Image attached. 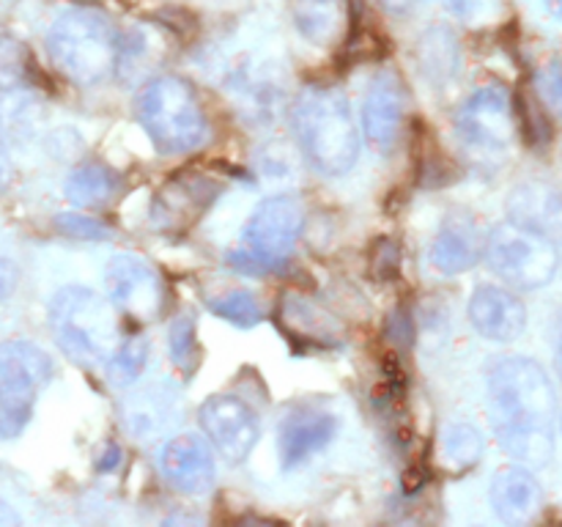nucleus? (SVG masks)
<instances>
[{
    "label": "nucleus",
    "instance_id": "1",
    "mask_svg": "<svg viewBox=\"0 0 562 527\" xmlns=\"http://www.w3.org/2000/svg\"><path fill=\"white\" fill-rule=\"evenodd\" d=\"M488 412L499 445L514 459L547 467L554 456L552 379L530 357H505L488 373Z\"/></svg>",
    "mask_w": 562,
    "mask_h": 527
},
{
    "label": "nucleus",
    "instance_id": "2",
    "mask_svg": "<svg viewBox=\"0 0 562 527\" xmlns=\"http://www.w3.org/2000/svg\"><path fill=\"white\" fill-rule=\"evenodd\" d=\"M291 126L307 162L324 176H344L360 157V132L338 88L307 86L291 110Z\"/></svg>",
    "mask_w": 562,
    "mask_h": 527
},
{
    "label": "nucleus",
    "instance_id": "3",
    "mask_svg": "<svg viewBox=\"0 0 562 527\" xmlns=\"http://www.w3.org/2000/svg\"><path fill=\"white\" fill-rule=\"evenodd\" d=\"M137 121L162 154H190L209 141V119L195 88L173 75L154 77L143 86Z\"/></svg>",
    "mask_w": 562,
    "mask_h": 527
},
{
    "label": "nucleus",
    "instance_id": "4",
    "mask_svg": "<svg viewBox=\"0 0 562 527\" xmlns=\"http://www.w3.org/2000/svg\"><path fill=\"white\" fill-rule=\"evenodd\" d=\"M49 329L55 344L80 366H102L119 346L110 302L86 285H66L49 302Z\"/></svg>",
    "mask_w": 562,
    "mask_h": 527
},
{
    "label": "nucleus",
    "instance_id": "5",
    "mask_svg": "<svg viewBox=\"0 0 562 527\" xmlns=\"http://www.w3.org/2000/svg\"><path fill=\"white\" fill-rule=\"evenodd\" d=\"M47 49L60 75L77 86H97L115 66L119 33L99 11L69 9L49 27Z\"/></svg>",
    "mask_w": 562,
    "mask_h": 527
},
{
    "label": "nucleus",
    "instance_id": "6",
    "mask_svg": "<svg viewBox=\"0 0 562 527\" xmlns=\"http://www.w3.org/2000/svg\"><path fill=\"white\" fill-rule=\"evenodd\" d=\"M302 223H305V214L294 195L267 198L247 220L241 231V247L228 253V264L250 274H263L280 267L294 250Z\"/></svg>",
    "mask_w": 562,
    "mask_h": 527
},
{
    "label": "nucleus",
    "instance_id": "7",
    "mask_svg": "<svg viewBox=\"0 0 562 527\" xmlns=\"http://www.w3.org/2000/svg\"><path fill=\"white\" fill-rule=\"evenodd\" d=\"M483 253L492 272L516 289H541L554 278L560 264L552 236L516 220L499 223L483 242Z\"/></svg>",
    "mask_w": 562,
    "mask_h": 527
},
{
    "label": "nucleus",
    "instance_id": "8",
    "mask_svg": "<svg viewBox=\"0 0 562 527\" xmlns=\"http://www.w3.org/2000/svg\"><path fill=\"white\" fill-rule=\"evenodd\" d=\"M53 379V360L31 340L0 344V434L16 437L33 417L38 393Z\"/></svg>",
    "mask_w": 562,
    "mask_h": 527
},
{
    "label": "nucleus",
    "instance_id": "9",
    "mask_svg": "<svg viewBox=\"0 0 562 527\" xmlns=\"http://www.w3.org/2000/svg\"><path fill=\"white\" fill-rule=\"evenodd\" d=\"M456 132L472 152H503L514 137V104L505 88L486 86L456 113Z\"/></svg>",
    "mask_w": 562,
    "mask_h": 527
},
{
    "label": "nucleus",
    "instance_id": "10",
    "mask_svg": "<svg viewBox=\"0 0 562 527\" xmlns=\"http://www.w3.org/2000/svg\"><path fill=\"white\" fill-rule=\"evenodd\" d=\"M104 291L126 316L154 318L165 305V285L157 269L135 253H119L104 269Z\"/></svg>",
    "mask_w": 562,
    "mask_h": 527
},
{
    "label": "nucleus",
    "instance_id": "11",
    "mask_svg": "<svg viewBox=\"0 0 562 527\" xmlns=\"http://www.w3.org/2000/svg\"><path fill=\"white\" fill-rule=\"evenodd\" d=\"M406 113H409V93H406L404 77L395 69H382L373 75L362 99V126L368 141L382 154L395 152L401 135H404Z\"/></svg>",
    "mask_w": 562,
    "mask_h": 527
},
{
    "label": "nucleus",
    "instance_id": "12",
    "mask_svg": "<svg viewBox=\"0 0 562 527\" xmlns=\"http://www.w3.org/2000/svg\"><path fill=\"white\" fill-rule=\"evenodd\" d=\"M201 426L209 442L228 461L239 464L252 453L258 442V417L236 395H212L201 406Z\"/></svg>",
    "mask_w": 562,
    "mask_h": 527
},
{
    "label": "nucleus",
    "instance_id": "13",
    "mask_svg": "<svg viewBox=\"0 0 562 527\" xmlns=\"http://www.w3.org/2000/svg\"><path fill=\"white\" fill-rule=\"evenodd\" d=\"M223 187L201 173H179L157 192L151 220L165 234H181L201 220V214L217 201Z\"/></svg>",
    "mask_w": 562,
    "mask_h": 527
},
{
    "label": "nucleus",
    "instance_id": "14",
    "mask_svg": "<svg viewBox=\"0 0 562 527\" xmlns=\"http://www.w3.org/2000/svg\"><path fill=\"white\" fill-rule=\"evenodd\" d=\"M159 467L165 481L184 494H206L217 478L212 448L195 434H179L170 439L159 456Z\"/></svg>",
    "mask_w": 562,
    "mask_h": 527
},
{
    "label": "nucleus",
    "instance_id": "15",
    "mask_svg": "<svg viewBox=\"0 0 562 527\" xmlns=\"http://www.w3.org/2000/svg\"><path fill=\"white\" fill-rule=\"evenodd\" d=\"M338 434V417L324 410L302 406L291 412L278 428V453L285 470L305 464L316 453H322Z\"/></svg>",
    "mask_w": 562,
    "mask_h": 527
},
{
    "label": "nucleus",
    "instance_id": "16",
    "mask_svg": "<svg viewBox=\"0 0 562 527\" xmlns=\"http://www.w3.org/2000/svg\"><path fill=\"white\" fill-rule=\"evenodd\" d=\"M470 322L483 338L508 344L516 340L527 327V311L519 296L499 285H481L470 296Z\"/></svg>",
    "mask_w": 562,
    "mask_h": 527
},
{
    "label": "nucleus",
    "instance_id": "17",
    "mask_svg": "<svg viewBox=\"0 0 562 527\" xmlns=\"http://www.w3.org/2000/svg\"><path fill=\"white\" fill-rule=\"evenodd\" d=\"M492 505L505 525H530L543 508V492L525 467H503L492 481Z\"/></svg>",
    "mask_w": 562,
    "mask_h": 527
},
{
    "label": "nucleus",
    "instance_id": "18",
    "mask_svg": "<svg viewBox=\"0 0 562 527\" xmlns=\"http://www.w3.org/2000/svg\"><path fill=\"white\" fill-rule=\"evenodd\" d=\"M431 267L442 274H461L472 269L481 258V236L472 220L448 217L431 242Z\"/></svg>",
    "mask_w": 562,
    "mask_h": 527
},
{
    "label": "nucleus",
    "instance_id": "19",
    "mask_svg": "<svg viewBox=\"0 0 562 527\" xmlns=\"http://www.w3.org/2000/svg\"><path fill=\"white\" fill-rule=\"evenodd\" d=\"M280 329L296 349H316V346H338V327L324 311L305 302L302 296H285L278 316Z\"/></svg>",
    "mask_w": 562,
    "mask_h": 527
},
{
    "label": "nucleus",
    "instance_id": "20",
    "mask_svg": "<svg viewBox=\"0 0 562 527\" xmlns=\"http://www.w3.org/2000/svg\"><path fill=\"white\" fill-rule=\"evenodd\" d=\"M121 190V176L102 162H86L66 179V198L82 209L108 206Z\"/></svg>",
    "mask_w": 562,
    "mask_h": 527
},
{
    "label": "nucleus",
    "instance_id": "21",
    "mask_svg": "<svg viewBox=\"0 0 562 527\" xmlns=\"http://www.w3.org/2000/svg\"><path fill=\"white\" fill-rule=\"evenodd\" d=\"M510 214H514L516 223L549 234L562 225V195L543 184L519 187L510 198Z\"/></svg>",
    "mask_w": 562,
    "mask_h": 527
},
{
    "label": "nucleus",
    "instance_id": "22",
    "mask_svg": "<svg viewBox=\"0 0 562 527\" xmlns=\"http://www.w3.org/2000/svg\"><path fill=\"white\" fill-rule=\"evenodd\" d=\"M296 27L311 42H327L338 31V0H296L294 3Z\"/></svg>",
    "mask_w": 562,
    "mask_h": 527
},
{
    "label": "nucleus",
    "instance_id": "23",
    "mask_svg": "<svg viewBox=\"0 0 562 527\" xmlns=\"http://www.w3.org/2000/svg\"><path fill=\"white\" fill-rule=\"evenodd\" d=\"M148 362V340L143 335H132V338L119 340V346L113 349V355L108 357V373L115 384L126 388L135 379H140V373L146 371Z\"/></svg>",
    "mask_w": 562,
    "mask_h": 527
},
{
    "label": "nucleus",
    "instance_id": "24",
    "mask_svg": "<svg viewBox=\"0 0 562 527\" xmlns=\"http://www.w3.org/2000/svg\"><path fill=\"white\" fill-rule=\"evenodd\" d=\"M209 311L217 313L220 318H225V322H231L234 327H241V329L256 327V324L263 318V311L261 305H258V300L245 289H231L225 291V294L212 296V300H209Z\"/></svg>",
    "mask_w": 562,
    "mask_h": 527
},
{
    "label": "nucleus",
    "instance_id": "25",
    "mask_svg": "<svg viewBox=\"0 0 562 527\" xmlns=\"http://www.w3.org/2000/svg\"><path fill=\"white\" fill-rule=\"evenodd\" d=\"M483 456V437L470 423H456L445 431V459L456 464L459 470L477 464Z\"/></svg>",
    "mask_w": 562,
    "mask_h": 527
},
{
    "label": "nucleus",
    "instance_id": "26",
    "mask_svg": "<svg viewBox=\"0 0 562 527\" xmlns=\"http://www.w3.org/2000/svg\"><path fill=\"white\" fill-rule=\"evenodd\" d=\"M27 75V55L20 38L0 31V88H16Z\"/></svg>",
    "mask_w": 562,
    "mask_h": 527
},
{
    "label": "nucleus",
    "instance_id": "27",
    "mask_svg": "<svg viewBox=\"0 0 562 527\" xmlns=\"http://www.w3.org/2000/svg\"><path fill=\"white\" fill-rule=\"evenodd\" d=\"M423 64H426V69L434 71V77H450L453 71H459V49L450 42L448 33L437 31L428 36Z\"/></svg>",
    "mask_w": 562,
    "mask_h": 527
},
{
    "label": "nucleus",
    "instance_id": "28",
    "mask_svg": "<svg viewBox=\"0 0 562 527\" xmlns=\"http://www.w3.org/2000/svg\"><path fill=\"white\" fill-rule=\"evenodd\" d=\"M168 346H170V357L179 368L190 371L195 368V355H198V340H195V322L187 316L176 318L173 327H170L168 335Z\"/></svg>",
    "mask_w": 562,
    "mask_h": 527
},
{
    "label": "nucleus",
    "instance_id": "29",
    "mask_svg": "<svg viewBox=\"0 0 562 527\" xmlns=\"http://www.w3.org/2000/svg\"><path fill=\"white\" fill-rule=\"evenodd\" d=\"M368 272L379 283L395 280L401 272V247L395 239H379L368 253Z\"/></svg>",
    "mask_w": 562,
    "mask_h": 527
},
{
    "label": "nucleus",
    "instance_id": "30",
    "mask_svg": "<svg viewBox=\"0 0 562 527\" xmlns=\"http://www.w3.org/2000/svg\"><path fill=\"white\" fill-rule=\"evenodd\" d=\"M55 228H58L64 236H71V239H82V242H99L110 236V228L102 223V220L86 217V214H77V212L58 214V217H55Z\"/></svg>",
    "mask_w": 562,
    "mask_h": 527
},
{
    "label": "nucleus",
    "instance_id": "31",
    "mask_svg": "<svg viewBox=\"0 0 562 527\" xmlns=\"http://www.w3.org/2000/svg\"><path fill=\"white\" fill-rule=\"evenodd\" d=\"M516 104H519V121H521V126H525V132H527V141H530V143H547L549 141L547 115L538 110V104L532 102L527 93H519Z\"/></svg>",
    "mask_w": 562,
    "mask_h": 527
},
{
    "label": "nucleus",
    "instance_id": "32",
    "mask_svg": "<svg viewBox=\"0 0 562 527\" xmlns=\"http://www.w3.org/2000/svg\"><path fill=\"white\" fill-rule=\"evenodd\" d=\"M538 91H541V99L554 113H562V64L547 66L538 75Z\"/></svg>",
    "mask_w": 562,
    "mask_h": 527
},
{
    "label": "nucleus",
    "instance_id": "33",
    "mask_svg": "<svg viewBox=\"0 0 562 527\" xmlns=\"http://www.w3.org/2000/svg\"><path fill=\"white\" fill-rule=\"evenodd\" d=\"M16 283H20V272H16L14 261L9 258H0V300L14 294Z\"/></svg>",
    "mask_w": 562,
    "mask_h": 527
},
{
    "label": "nucleus",
    "instance_id": "34",
    "mask_svg": "<svg viewBox=\"0 0 562 527\" xmlns=\"http://www.w3.org/2000/svg\"><path fill=\"white\" fill-rule=\"evenodd\" d=\"M121 459V450L115 448V445H108V456H102V461H99V470H113L115 464H119Z\"/></svg>",
    "mask_w": 562,
    "mask_h": 527
},
{
    "label": "nucleus",
    "instance_id": "35",
    "mask_svg": "<svg viewBox=\"0 0 562 527\" xmlns=\"http://www.w3.org/2000/svg\"><path fill=\"white\" fill-rule=\"evenodd\" d=\"M11 525H20V516L9 508V503L0 500V527H11Z\"/></svg>",
    "mask_w": 562,
    "mask_h": 527
},
{
    "label": "nucleus",
    "instance_id": "36",
    "mask_svg": "<svg viewBox=\"0 0 562 527\" xmlns=\"http://www.w3.org/2000/svg\"><path fill=\"white\" fill-rule=\"evenodd\" d=\"M9 173H11L9 157H5V148L0 146V190H3V187H5V181H9Z\"/></svg>",
    "mask_w": 562,
    "mask_h": 527
},
{
    "label": "nucleus",
    "instance_id": "37",
    "mask_svg": "<svg viewBox=\"0 0 562 527\" xmlns=\"http://www.w3.org/2000/svg\"><path fill=\"white\" fill-rule=\"evenodd\" d=\"M547 5H549V11H552V14L562 16V0H547Z\"/></svg>",
    "mask_w": 562,
    "mask_h": 527
},
{
    "label": "nucleus",
    "instance_id": "38",
    "mask_svg": "<svg viewBox=\"0 0 562 527\" xmlns=\"http://www.w3.org/2000/svg\"><path fill=\"white\" fill-rule=\"evenodd\" d=\"M558 368H560V377H562V338H560V349H558Z\"/></svg>",
    "mask_w": 562,
    "mask_h": 527
}]
</instances>
